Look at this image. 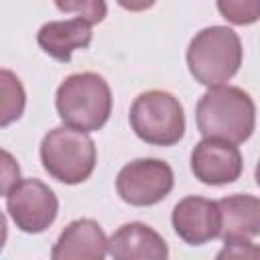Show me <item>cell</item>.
I'll list each match as a JSON object with an SVG mask.
<instances>
[{"label": "cell", "mask_w": 260, "mask_h": 260, "mask_svg": "<svg viewBox=\"0 0 260 260\" xmlns=\"http://www.w3.org/2000/svg\"><path fill=\"white\" fill-rule=\"evenodd\" d=\"M195 120L203 138L240 144L246 142L254 132L256 106L250 93H246L242 87H211L197 102Z\"/></svg>", "instance_id": "obj_1"}, {"label": "cell", "mask_w": 260, "mask_h": 260, "mask_svg": "<svg viewBox=\"0 0 260 260\" xmlns=\"http://www.w3.org/2000/svg\"><path fill=\"white\" fill-rule=\"evenodd\" d=\"M55 106L65 126L79 132H95L106 126L112 114V91L108 81L93 73H73L57 87Z\"/></svg>", "instance_id": "obj_2"}, {"label": "cell", "mask_w": 260, "mask_h": 260, "mask_svg": "<svg viewBox=\"0 0 260 260\" xmlns=\"http://www.w3.org/2000/svg\"><path fill=\"white\" fill-rule=\"evenodd\" d=\"M242 41L230 26L201 28L189 43L187 65L197 83L205 87L225 85L242 65Z\"/></svg>", "instance_id": "obj_3"}, {"label": "cell", "mask_w": 260, "mask_h": 260, "mask_svg": "<svg viewBox=\"0 0 260 260\" xmlns=\"http://www.w3.org/2000/svg\"><path fill=\"white\" fill-rule=\"evenodd\" d=\"M95 160L98 152L91 136L69 126H57L41 140L43 169L65 185H77L89 179Z\"/></svg>", "instance_id": "obj_4"}, {"label": "cell", "mask_w": 260, "mask_h": 260, "mask_svg": "<svg viewBox=\"0 0 260 260\" xmlns=\"http://www.w3.org/2000/svg\"><path fill=\"white\" fill-rule=\"evenodd\" d=\"M134 134L152 146H173L185 134V112L181 102L162 89L140 93L130 106Z\"/></svg>", "instance_id": "obj_5"}, {"label": "cell", "mask_w": 260, "mask_h": 260, "mask_svg": "<svg viewBox=\"0 0 260 260\" xmlns=\"http://www.w3.org/2000/svg\"><path fill=\"white\" fill-rule=\"evenodd\" d=\"M173 169L160 158H136L124 165L116 177L120 199L134 207L160 203L173 191Z\"/></svg>", "instance_id": "obj_6"}, {"label": "cell", "mask_w": 260, "mask_h": 260, "mask_svg": "<svg viewBox=\"0 0 260 260\" xmlns=\"http://www.w3.org/2000/svg\"><path fill=\"white\" fill-rule=\"evenodd\" d=\"M6 209L20 232L41 234L57 219L59 199L43 181L20 179L6 195Z\"/></svg>", "instance_id": "obj_7"}, {"label": "cell", "mask_w": 260, "mask_h": 260, "mask_svg": "<svg viewBox=\"0 0 260 260\" xmlns=\"http://www.w3.org/2000/svg\"><path fill=\"white\" fill-rule=\"evenodd\" d=\"M244 171L242 152L236 144L215 138H203L191 150V173L205 185H228L240 179Z\"/></svg>", "instance_id": "obj_8"}, {"label": "cell", "mask_w": 260, "mask_h": 260, "mask_svg": "<svg viewBox=\"0 0 260 260\" xmlns=\"http://www.w3.org/2000/svg\"><path fill=\"white\" fill-rule=\"evenodd\" d=\"M173 230L189 246H203L219 236L217 203L205 197L189 195L173 207Z\"/></svg>", "instance_id": "obj_9"}, {"label": "cell", "mask_w": 260, "mask_h": 260, "mask_svg": "<svg viewBox=\"0 0 260 260\" xmlns=\"http://www.w3.org/2000/svg\"><path fill=\"white\" fill-rule=\"evenodd\" d=\"M108 238L93 219H73L59 234L51 250V260H106Z\"/></svg>", "instance_id": "obj_10"}, {"label": "cell", "mask_w": 260, "mask_h": 260, "mask_svg": "<svg viewBox=\"0 0 260 260\" xmlns=\"http://www.w3.org/2000/svg\"><path fill=\"white\" fill-rule=\"evenodd\" d=\"M108 252L112 260H169L165 238L140 221L120 225L108 240Z\"/></svg>", "instance_id": "obj_11"}, {"label": "cell", "mask_w": 260, "mask_h": 260, "mask_svg": "<svg viewBox=\"0 0 260 260\" xmlns=\"http://www.w3.org/2000/svg\"><path fill=\"white\" fill-rule=\"evenodd\" d=\"M217 203L219 236L223 242L254 240L260 234V201L256 195L236 193Z\"/></svg>", "instance_id": "obj_12"}, {"label": "cell", "mask_w": 260, "mask_h": 260, "mask_svg": "<svg viewBox=\"0 0 260 260\" xmlns=\"http://www.w3.org/2000/svg\"><path fill=\"white\" fill-rule=\"evenodd\" d=\"M93 39L91 24H87L81 18H69V20H51L45 22L37 32L39 47L53 59L67 63L77 49H87Z\"/></svg>", "instance_id": "obj_13"}, {"label": "cell", "mask_w": 260, "mask_h": 260, "mask_svg": "<svg viewBox=\"0 0 260 260\" xmlns=\"http://www.w3.org/2000/svg\"><path fill=\"white\" fill-rule=\"evenodd\" d=\"M26 106L22 81L10 69H0V128L20 120Z\"/></svg>", "instance_id": "obj_14"}, {"label": "cell", "mask_w": 260, "mask_h": 260, "mask_svg": "<svg viewBox=\"0 0 260 260\" xmlns=\"http://www.w3.org/2000/svg\"><path fill=\"white\" fill-rule=\"evenodd\" d=\"M217 10L225 20L234 24H252L258 20L260 4L258 2H217Z\"/></svg>", "instance_id": "obj_15"}, {"label": "cell", "mask_w": 260, "mask_h": 260, "mask_svg": "<svg viewBox=\"0 0 260 260\" xmlns=\"http://www.w3.org/2000/svg\"><path fill=\"white\" fill-rule=\"evenodd\" d=\"M57 8L65 10V12H75L77 18L85 20L87 24L102 22L104 16H106V10H108V6L104 2H95V0H89V2H57Z\"/></svg>", "instance_id": "obj_16"}, {"label": "cell", "mask_w": 260, "mask_h": 260, "mask_svg": "<svg viewBox=\"0 0 260 260\" xmlns=\"http://www.w3.org/2000/svg\"><path fill=\"white\" fill-rule=\"evenodd\" d=\"M215 260H260V248L252 240L225 242V246L217 252Z\"/></svg>", "instance_id": "obj_17"}, {"label": "cell", "mask_w": 260, "mask_h": 260, "mask_svg": "<svg viewBox=\"0 0 260 260\" xmlns=\"http://www.w3.org/2000/svg\"><path fill=\"white\" fill-rule=\"evenodd\" d=\"M20 181V167L14 154L0 148V197L8 195L10 189Z\"/></svg>", "instance_id": "obj_18"}, {"label": "cell", "mask_w": 260, "mask_h": 260, "mask_svg": "<svg viewBox=\"0 0 260 260\" xmlns=\"http://www.w3.org/2000/svg\"><path fill=\"white\" fill-rule=\"evenodd\" d=\"M6 238H8V225H6L4 213L0 211V252H2V248H4V244H6Z\"/></svg>", "instance_id": "obj_19"}]
</instances>
